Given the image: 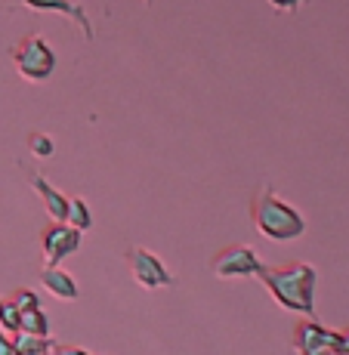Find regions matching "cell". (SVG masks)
I'll use <instances>...</instances> for the list:
<instances>
[{
	"instance_id": "cell-4",
	"label": "cell",
	"mask_w": 349,
	"mask_h": 355,
	"mask_svg": "<svg viewBox=\"0 0 349 355\" xmlns=\"http://www.w3.org/2000/svg\"><path fill=\"white\" fill-rule=\"evenodd\" d=\"M127 266H130V278H133L142 291L170 288V284L176 282L173 272L164 266V259L158 254H152V250L139 248V244L127 248Z\"/></svg>"
},
{
	"instance_id": "cell-20",
	"label": "cell",
	"mask_w": 349,
	"mask_h": 355,
	"mask_svg": "<svg viewBox=\"0 0 349 355\" xmlns=\"http://www.w3.org/2000/svg\"><path fill=\"white\" fill-rule=\"evenodd\" d=\"M337 355H349V327L337 331Z\"/></svg>"
},
{
	"instance_id": "cell-1",
	"label": "cell",
	"mask_w": 349,
	"mask_h": 355,
	"mask_svg": "<svg viewBox=\"0 0 349 355\" xmlns=\"http://www.w3.org/2000/svg\"><path fill=\"white\" fill-rule=\"evenodd\" d=\"M257 278L282 309L312 318V312H316V269L309 263H287L278 269L266 266Z\"/></svg>"
},
{
	"instance_id": "cell-19",
	"label": "cell",
	"mask_w": 349,
	"mask_h": 355,
	"mask_svg": "<svg viewBox=\"0 0 349 355\" xmlns=\"http://www.w3.org/2000/svg\"><path fill=\"white\" fill-rule=\"evenodd\" d=\"M0 355H16L12 337H10V334H3V331H0Z\"/></svg>"
},
{
	"instance_id": "cell-15",
	"label": "cell",
	"mask_w": 349,
	"mask_h": 355,
	"mask_svg": "<svg viewBox=\"0 0 349 355\" xmlns=\"http://www.w3.org/2000/svg\"><path fill=\"white\" fill-rule=\"evenodd\" d=\"M0 331L10 334V337H16V334L22 331V312H19L10 300L0 306Z\"/></svg>"
},
{
	"instance_id": "cell-11",
	"label": "cell",
	"mask_w": 349,
	"mask_h": 355,
	"mask_svg": "<svg viewBox=\"0 0 349 355\" xmlns=\"http://www.w3.org/2000/svg\"><path fill=\"white\" fill-rule=\"evenodd\" d=\"M16 355H50V337H37V334H25L19 331L12 337Z\"/></svg>"
},
{
	"instance_id": "cell-6",
	"label": "cell",
	"mask_w": 349,
	"mask_h": 355,
	"mask_svg": "<svg viewBox=\"0 0 349 355\" xmlns=\"http://www.w3.org/2000/svg\"><path fill=\"white\" fill-rule=\"evenodd\" d=\"M80 235L74 226H68L62 220H50L40 232V250H44V263L46 266H59L65 257H71L80 248Z\"/></svg>"
},
{
	"instance_id": "cell-3",
	"label": "cell",
	"mask_w": 349,
	"mask_h": 355,
	"mask_svg": "<svg viewBox=\"0 0 349 355\" xmlns=\"http://www.w3.org/2000/svg\"><path fill=\"white\" fill-rule=\"evenodd\" d=\"M10 56H12L16 71L22 74L25 80H31V84H44V80L56 71V53L46 44L44 34H28V37H22L10 50Z\"/></svg>"
},
{
	"instance_id": "cell-22",
	"label": "cell",
	"mask_w": 349,
	"mask_h": 355,
	"mask_svg": "<svg viewBox=\"0 0 349 355\" xmlns=\"http://www.w3.org/2000/svg\"><path fill=\"white\" fill-rule=\"evenodd\" d=\"M0 306H3V300H0Z\"/></svg>"
},
{
	"instance_id": "cell-9",
	"label": "cell",
	"mask_w": 349,
	"mask_h": 355,
	"mask_svg": "<svg viewBox=\"0 0 349 355\" xmlns=\"http://www.w3.org/2000/svg\"><path fill=\"white\" fill-rule=\"evenodd\" d=\"M31 189L37 192L40 201H44L46 216H50V220H62V223H65V214H68V198H65L62 192H59V189L53 186V182L46 180L44 173H37V170L31 173Z\"/></svg>"
},
{
	"instance_id": "cell-21",
	"label": "cell",
	"mask_w": 349,
	"mask_h": 355,
	"mask_svg": "<svg viewBox=\"0 0 349 355\" xmlns=\"http://www.w3.org/2000/svg\"><path fill=\"white\" fill-rule=\"evenodd\" d=\"M142 3H146V6H152V3H155V0H142Z\"/></svg>"
},
{
	"instance_id": "cell-8",
	"label": "cell",
	"mask_w": 349,
	"mask_h": 355,
	"mask_svg": "<svg viewBox=\"0 0 349 355\" xmlns=\"http://www.w3.org/2000/svg\"><path fill=\"white\" fill-rule=\"evenodd\" d=\"M10 6H25V10H34V12H59V16L71 19L74 25L80 28L87 40L96 37L93 31V22L90 16H87V10L80 3H74V0H10Z\"/></svg>"
},
{
	"instance_id": "cell-17",
	"label": "cell",
	"mask_w": 349,
	"mask_h": 355,
	"mask_svg": "<svg viewBox=\"0 0 349 355\" xmlns=\"http://www.w3.org/2000/svg\"><path fill=\"white\" fill-rule=\"evenodd\" d=\"M266 3H269V6H275L278 12H287V16H291V12H297L300 6L306 3V0H266Z\"/></svg>"
},
{
	"instance_id": "cell-10",
	"label": "cell",
	"mask_w": 349,
	"mask_h": 355,
	"mask_svg": "<svg viewBox=\"0 0 349 355\" xmlns=\"http://www.w3.org/2000/svg\"><path fill=\"white\" fill-rule=\"evenodd\" d=\"M40 284L56 300H62V303L78 300V282H74L65 269H59V266H44V269H40Z\"/></svg>"
},
{
	"instance_id": "cell-16",
	"label": "cell",
	"mask_w": 349,
	"mask_h": 355,
	"mask_svg": "<svg viewBox=\"0 0 349 355\" xmlns=\"http://www.w3.org/2000/svg\"><path fill=\"white\" fill-rule=\"evenodd\" d=\"M10 303L22 312V309H34V306H40V300H37V293H34L31 288H16V291H12Z\"/></svg>"
},
{
	"instance_id": "cell-12",
	"label": "cell",
	"mask_w": 349,
	"mask_h": 355,
	"mask_svg": "<svg viewBox=\"0 0 349 355\" xmlns=\"http://www.w3.org/2000/svg\"><path fill=\"white\" fill-rule=\"evenodd\" d=\"M65 223H68V226H74L78 232H87V229L93 226V214H90V207H87L84 198H68Z\"/></svg>"
},
{
	"instance_id": "cell-7",
	"label": "cell",
	"mask_w": 349,
	"mask_h": 355,
	"mask_svg": "<svg viewBox=\"0 0 349 355\" xmlns=\"http://www.w3.org/2000/svg\"><path fill=\"white\" fill-rule=\"evenodd\" d=\"M293 352L297 355H337V331L303 318L293 327Z\"/></svg>"
},
{
	"instance_id": "cell-5",
	"label": "cell",
	"mask_w": 349,
	"mask_h": 355,
	"mask_svg": "<svg viewBox=\"0 0 349 355\" xmlns=\"http://www.w3.org/2000/svg\"><path fill=\"white\" fill-rule=\"evenodd\" d=\"M210 269H214L216 278H250V275H259L266 269V263L248 244H232V248H225L214 257Z\"/></svg>"
},
{
	"instance_id": "cell-2",
	"label": "cell",
	"mask_w": 349,
	"mask_h": 355,
	"mask_svg": "<svg viewBox=\"0 0 349 355\" xmlns=\"http://www.w3.org/2000/svg\"><path fill=\"white\" fill-rule=\"evenodd\" d=\"M250 216H254V229L269 241H293L306 232L303 214L282 201L269 182H263L254 201H250Z\"/></svg>"
},
{
	"instance_id": "cell-13",
	"label": "cell",
	"mask_w": 349,
	"mask_h": 355,
	"mask_svg": "<svg viewBox=\"0 0 349 355\" xmlns=\"http://www.w3.org/2000/svg\"><path fill=\"white\" fill-rule=\"evenodd\" d=\"M22 331L25 334H37V337H50V318L40 306L34 309H22Z\"/></svg>"
},
{
	"instance_id": "cell-18",
	"label": "cell",
	"mask_w": 349,
	"mask_h": 355,
	"mask_svg": "<svg viewBox=\"0 0 349 355\" xmlns=\"http://www.w3.org/2000/svg\"><path fill=\"white\" fill-rule=\"evenodd\" d=\"M50 355H90L80 346H68V343H50Z\"/></svg>"
},
{
	"instance_id": "cell-14",
	"label": "cell",
	"mask_w": 349,
	"mask_h": 355,
	"mask_svg": "<svg viewBox=\"0 0 349 355\" xmlns=\"http://www.w3.org/2000/svg\"><path fill=\"white\" fill-rule=\"evenodd\" d=\"M28 152L34 158H53V152H56V142H53L50 133H40V130H34L28 133Z\"/></svg>"
}]
</instances>
